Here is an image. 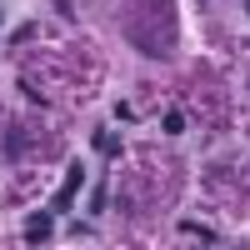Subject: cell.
I'll list each match as a JSON object with an SVG mask.
<instances>
[{
    "label": "cell",
    "instance_id": "1",
    "mask_svg": "<svg viewBox=\"0 0 250 250\" xmlns=\"http://www.w3.org/2000/svg\"><path fill=\"white\" fill-rule=\"evenodd\" d=\"M245 15H250V0H245Z\"/></svg>",
    "mask_w": 250,
    "mask_h": 250
},
{
    "label": "cell",
    "instance_id": "2",
    "mask_svg": "<svg viewBox=\"0 0 250 250\" xmlns=\"http://www.w3.org/2000/svg\"><path fill=\"white\" fill-rule=\"evenodd\" d=\"M0 20H5V10H0Z\"/></svg>",
    "mask_w": 250,
    "mask_h": 250
}]
</instances>
